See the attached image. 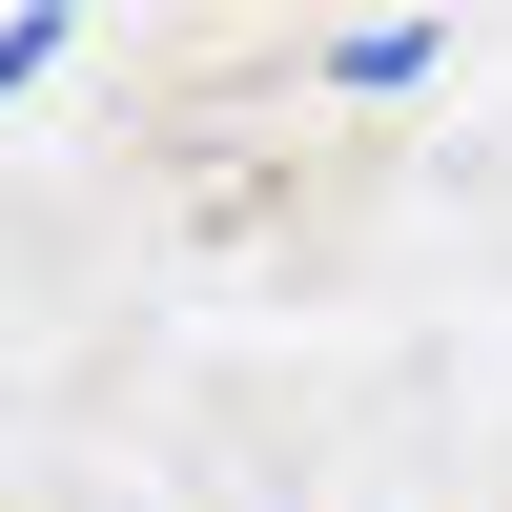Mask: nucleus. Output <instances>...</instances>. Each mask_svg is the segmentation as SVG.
Wrapping results in <instances>:
<instances>
[{"mask_svg": "<svg viewBox=\"0 0 512 512\" xmlns=\"http://www.w3.org/2000/svg\"><path fill=\"white\" fill-rule=\"evenodd\" d=\"M41 62H62V0H21V21H0V103H21Z\"/></svg>", "mask_w": 512, "mask_h": 512, "instance_id": "1", "label": "nucleus"}]
</instances>
